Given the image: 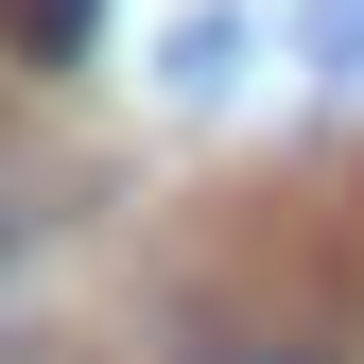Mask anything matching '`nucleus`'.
I'll use <instances>...</instances> for the list:
<instances>
[{
	"label": "nucleus",
	"instance_id": "f257e3e1",
	"mask_svg": "<svg viewBox=\"0 0 364 364\" xmlns=\"http://www.w3.org/2000/svg\"><path fill=\"white\" fill-rule=\"evenodd\" d=\"M87 35H105V0H18V70H70Z\"/></svg>",
	"mask_w": 364,
	"mask_h": 364
},
{
	"label": "nucleus",
	"instance_id": "f03ea898",
	"mask_svg": "<svg viewBox=\"0 0 364 364\" xmlns=\"http://www.w3.org/2000/svg\"><path fill=\"white\" fill-rule=\"evenodd\" d=\"M191 364H330V347H191Z\"/></svg>",
	"mask_w": 364,
	"mask_h": 364
}]
</instances>
